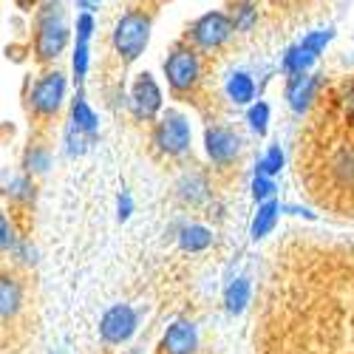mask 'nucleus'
Returning <instances> with one entry per match:
<instances>
[{
    "instance_id": "nucleus-1",
    "label": "nucleus",
    "mask_w": 354,
    "mask_h": 354,
    "mask_svg": "<svg viewBox=\"0 0 354 354\" xmlns=\"http://www.w3.org/2000/svg\"><path fill=\"white\" fill-rule=\"evenodd\" d=\"M71 40V28L66 17L63 0H46L40 9H35V60L54 63L66 51Z\"/></svg>"
},
{
    "instance_id": "nucleus-2",
    "label": "nucleus",
    "mask_w": 354,
    "mask_h": 354,
    "mask_svg": "<svg viewBox=\"0 0 354 354\" xmlns=\"http://www.w3.org/2000/svg\"><path fill=\"white\" fill-rule=\"evenodd\" d=\"M151 26H153V20L145 9H131L116 20L113 32H111V46H113L116 57L122 60V66L136 63L145 54L147 43H151Z\"/></svg>"
},
{
    "instance_id": "nucleus-3",
    "label": "nucleus",
    "mask_w": 354,
    "mask_h": 354,
    "mask_svg": "<svg viewBox=\"0 0 354 354\" xmlns=\"http://www.w3.org/2000/svg\"><path fill=\"white\" fill-rule=\"evenodd\" d=\"M204 66H201V51H196L187 40L176 43L165 60V77L167 85L176 97H187L196 91V85L201 82Z\"/></svg>"
},
{
    "instance_id": "nucleus-4",
    "label": "nucleus",
    "mask_w": 354,
    "mask_h": 354,
    "mask_svg": "<svg viewBox=\"0 0 354 354\" xmlns=\"http://www.w3.org/2000/svg\"><path fill=\"white\" fill-rule=\"evenodd\" d=\"M151 142H153V147H156L162 156H170V159L187 156L190 153V145H193L190 120H187L182 111H173V108L170 111H162L156 125H153Z\"/></svg>"
},
{
    "instance_id": "nucleus-5",
    "label": "nucleus",
    "mask_w": 354,
    "mask_h": 354,
    "mask_svg": "<svg viewBox=\"0 0 354 354\" xmlns=\"http://www.w3.org/2000/svg\"><path fill=\"white\" fill-rule=\"evenodd\" d=\"M235 35L232 28V20L227 12L221 9H213V12H204L201 17H196L190 26H187V43L201 51V54H213L218 48H224Z\"/></svg>"
},
{
    "instance_id": "nucleus-6",
    "label": "nucleus",
    "mask_w": 354,
    "mask_h": 354,
    "mask_svg": "<svg viewBox=\"0 0 354 354\" xmlns=\"http://www.w3.org/2000/svg\"><path fill=\"white\" fill-rule=\"evenodd\" d=\"M66 74L63 71H46L35 80L32 91H28V111H32L35 116H40V120H51V116L63 108L66 102Z\"/></svg>"
},
{
    "instance_id": "nucleus-7",
    "label": "nucleus",
    "mask_w": 354,
    "mask_h": 354,
    "mask_svg": "<svg viewBox=\"0 0 354 354\" xmlns=\"http://www.w3.org/2000/svg\"><path fill=\"white\" fill-rule=\"evenodd\" d=\"M162 105H165V94H162L156 77L147 74V71L136 74V80L131 85V94H128V108L133 113V120L153 122L162 113Z\"/></svg>"
},
{
    "instance_id": "nucleus-8",
    "label": "nucleus",
    "mask_w": 354,
    "mask_h": 354,
    "mask_svg": "<svg viewBox=\"0 0 354 354\" xmlns=\"http://www.w3.org/2000/svg\"><path fill=\"white\" fill-rule=\"evenodd\" d=\"M139 329V312L131 304H113L100 317V337L105 346H122Z\"/></svg>"
},
{
    "instance_id": "nucleus-9",
    "label": "nucleus",
    "mask_w": 354,
    "mask_h": 354,
    "mask_svg": "<svg viewBox=\"0 0 354 354\" xmlns=\"http://www.w3.org/2000/svg\"><path fill=\"white\" fill-rule=\"evenodd\" d=\"M204 151L207 159L218 167H230L244 151V139L227 125H210L204 131Z\"/></svg>"
},
{
    "instance_id": "nucleus-10",
    "label": "nucleus",
    "mask_w": 354,
    "mask_h": 354,
    "mask_svg": "<svg viewBox=\"0 0 354 354\" xmlns=\"http://www.w3.org/2000/svg\"><path fill=\"white\" fill-rule=\"evenodd\" d=\"M323 88V74H312V71H304V74H289L286 77V88H283V97H286V105L295 111V113H306L317 94Z\"/></svg>"
},
{
    "instance_id": "nucleus-11",
    "label": "nucleus",
    "mask_w": 354,
    "mask_h": 354,
    "mask_svg": "<svg viewBox=\"0 0 354 354\" xmlns=\"http://www.w3.org/2000/svg\"><path fill=\"white\" fill-rule=\"evenodd\" d=\"M162 354H196L198 348V329L190 320H176L173 326H167L162 337Z\"/></svg>"
},
{
    "instance_id": "nucleus-12",
    "label": "nucleus",
    "mask_w": 354,
    "mask_h": 354,
    "mask_svg": "<svg viewBox=\"0 0 354 354\" xmlns=\"http://www.w3.org/2000/svg\"><path fill=\"white\" fill-rule=\"evenodd\" d=\"M176 196H179L182 204H190V207H198L210 198V182L207 176L198 173V170H190V173H182V179L176 182Z\"/></svg>"
},
{
    "instance_id": "nucleus-13",
    "label": "nucleus",
    "mask_w": 354,
    "mask_h": 354,
    "mask_svg": "<svg viewBox=\"0 0 354 354\" xmlns=\"http://www.w3.org/2000/svg\"><path fill=\"white\" fill-rule=\"evenodd\" d=\"M0 193L15 204H28V201H35V179L28 173L0 170Z\"/></svg>"
},
{
    "instance_id": "nucleus-14",
    "label": "nucleus",
    "mask_w": 354,
    "mask_h": 354,
    "mask_svg": "<svg viewBox=\"0 0 354 354\" xmlns=\"http://www.w3.org/2000/svg\"><path fill=\"white\" fill-rule=\"evenodd\" d=\"M20 309H23V283L12 272L0 270V320H12Z\"/></svg>"
},
{
    "instance_id": "nucleus-15",
    "label": "nucleus",
    "mask_w": 354,
    "mask_h": 354,
    "mask_svg": "<svg viewBox=\"0 0 354 354\" xmlns=\"http://www.w3.org/2000/svg\"><path fill=\"white\" fill-rule=\"evenodd\" d=\"M281 213H283V207H281V201H278L275 196L267 198V201H261L258 210H255V216H252V224H250V239H252V241L267 239V235L275 230Z\"/></svg>"
},
{
    "instance_id": "nucleus-16",
    "label": "nucleus",
    "mask_w": 354,
    "mask_h": 354,
    "mask_svg": "<svg viewBox=\"0 0 354 354\" xmlns=\"http://www.w3.org/2000/svg\"><path fill=\"white\" fill-rule=\"evenodd\" d=\"M71 122L88 136V139H97V133H100V116H97V111L91 108V102L85 100V94L82 91H77V97L71 100Z\"/></svg>"
},
{
    "instance_id": "nucleus-17",
    "label": "nucleus",
    "mask_w": 354,
    "mask_h": 354,
    "mask_svg": "<svg viewBox=\"0 0 354 354\" xmlns=\"http://www.w3.org/2000/svg\"><path fill=\"white\" fill-rule=\"evenodd\" d=\"M224 91H227V100L232 105H252L258 88H255V80L247 71H232L224 82Z\"/></svg>"
},
{
    "instance_id": "nucleus-18",
    "label": "nucleus",
    "mask_w": 354,
    "mask_h": 354,
    "mask_svg": "<svg viewBox=\"0 0 354 354\" xmlns=\"http://www.w3.org/2000/svg\"><path fill=\"white\" fill-rule=\"evenodd\" d=\"M176 239H179V247L185 252H204L213 244V230L204 227V224H182Z\"/></svg>"
},
{
    "instance_id": "nucleus-19",
    "label": "nucleus",
    "mask_w": 354,
    "mask_h": 354,
    "mask_svg": "<svg viewBox=\"0 0 354 354\" xmlns=\"http://www.w3.org/2000/svg\"><path fill=\"white\" fill-rule=\"evenodd\" d=\"M329 170H332V179L346 187V190H354V145H346L332 156L329 162Z\"/></svg>"
},
{
    "instance_id": "nucleus-20",
    "label": "nucleus",
    "mask_w": 354,
    "mask_h": 354,
    "mask_svg": "<svg viewBox=\"0 0 354 354\" xmlns=\"http://www.w3.org/2000/svg\"><path fill=\"white\" fill-rule=\"evenodd\" d=\"M250 298H252V283H250V278H235V281H230L227 289H224V309H227L230 315H241V312L247 309Z\"/></svg>"
},
{
    "instance_id": "nucleus-21",
    "label": "nucleus",
    "mask_w": 354,
    "mask_h": 354,
    "mask_svg": "<svg viewBox=\"0 0 354 354\" xmlns=\"http://www.w3.org/2000/svg\"><path fill=\"white\" fill-rule=\"evenodd\" d=\"M317 63V57L312 51H306L301 43H295L283 51L281 57V71L289 77V74H304V71H312V66Z\"/></svg>"
},
{
    "instance_id": "nucleus-22",
    "label": "nucleus",
    "mask_w": 354,
    "mask_h": 354,
    "mask_svg": "<svg viewBox=\"0 0 354 354\" xmlns=\"http://www.w3.org/2000/svg\"><path fill=\"white\" fill-rule=\"evenodd\" d=\"M227 15H230V20H232L235 32L247 35V32H252L255 23H258V3H255V0H235Z\"/></svg>"
},
{
    "instance_id": "nucleus-23",
    "label": "nucleus",
    "mask_w": 354,
    "mask_h": 354,
    "mask_svg": "<svg viewBox=\"0 0 354 354\" xmlns=\"http://www.w3.org/2000/svg\"><path fill=\"white\" fill-rule=\"evenodd\" d=\"M51 167V151L46 145L35 142V145H28L26 147V153H23V173L28 176H40Z\"/></svg>"
},
{
    "instance_id": "nucleus-24",
    "label": "nucleus",
    "mask_w": 354,
    "mask_h": 354,
    "mask_svg": "<svg viewBox=\"0 0 354 354\" xmlns=\"http://www.w3.org/2000/svg\"><path fill=\"white\" fill-rule=\"evenodd\" d=\"M247 125H250L252 133L267 136V131H270V105L263 100H255L252 105H247Z\"/></svg>"
},
{
    "instance_id": "nucleus-25",
    "label": "nucleus",
    "mask_w": 354,
    "mask_h": 354,
    "mask_svg": "<svg viewBox=\"0 0 354 354\" xmlns=\"http://www.w3.org/2000/svg\"><path fill=\"white\" fill-rule=\"evenodd\" d=\"M88 63H91V43L77 40L74 43V54H71V71H74V82L82 88L85 77H88Z\"/></svg>"
},
{
    "instance_id": "nucleus-26",
    "label": "nucleus",
    "mask_w": 354,
    "mask_h": 354,
    "mask_svg": "<svg viewBox=\"0 0 354 354\" xmlns=\"http://www.w3.org/2000/svg\"><path fill=\"white\" fill-rule=\"evenodd\" d=\"M283 151H281V145H270L267 147V153H263L261 159H258V165H255V173H261V176H281V170H283Z\"/></svg>"
},
{
    "instance_id": "nucleus-27",
    "label": "nucleus",
    "mask_w": 354,
    "mask_h": 354,
    "mask_svg": "<svg viewBox=\"0 0 354 354\" xmlns=\"http://www.w3.org/2000/svg\"><path fill=\"white\" fill-rule=\"evenodd\" d=\"M88 142H91V139H88V136L68 120V125H66V153H68L71 159L82 156V153L88 151Z\"/></svg>"
},
{
    "instance_id": "nucleus-28",
    "label": "nucleus",
    "mask_w": 354,
    "mask_h": 354,
    "mask_svg": "<svg viewBox=\"0 0 354 354\" xmlns=\"http://www.w3.org/2000/svg\"><path fill=\"white\" fill-rule=\"evenodd\" d=\"M250 190H252V201H255V204H261V201H267V198H272V196H275L278 185H275L272 176H261V173H255V176H252Z\"/></svg>"
},
{
    "instance_id": "nucleus-29",
    "label": "nucleus",
    "mask_w": 354,
    "mask_h": 354,
    "mask_svg": "<svg viewBox=\"0 0 354 354\" xmlns=\"http://www.w3.org/2000/svg\"><path fill=\"white\" fill-rule=\"evenodd\" d=\"M335 40V32L332 28H320V32H309L304 40H301V46L306 48V51H312L315 57H320L323 51H326V46Z\"/></svg>"
},
{
    "instance_id": "nucleus-30",
    "label": "nucleus",
    "mask_w": 354,
    "mask_h": 354,
    "mask_svg": "<svg viewBox=\"0 0 354 354\" xmlns=\"http://www.w3.org/2000/svg\"><path fill=\"white\" fill-rule=\"evenodd\" d=\"M17 239H20V235H15V227H12L9 216L0 210V255H3V252H12L15 244H17Z\"/></svg>"
},
{
    "instance_id": "nucleus-31",
    "label": "nucleus",
    "mask_w": 354,
    "mask_h": 354,
    "mask_svg": "<svg viewBox=\"0 0 354 354\" xmlns=\"http://www.w3.org/2000/svg\"><path fill=\"white\" fill-rule=\"evenodd\" d=\"M94 37V15L91 12H80L77 15V40L91 43Z\"/></svg>"
},
{
    "instance_id": "nucleus-32",
    "label": "nucleus",
    "mask_w": 354,
    "mask_h": 354,
    "mask_svg": "<svg viewBox=\"0 0 354 354\" xmlns=\"http://www.w3.org/2000/svg\"><path fill=\"white\" fill-rule=\"evenodd\" d=\"M131 213H133V198H131L128 190H122L120 198H116V218H120V221H128Z\"/></svg>"
},
{
    "instance_id": "nucleus-33",
    "label": "nucleus",
    "mask_w": 354,
    "mask_h": 354,
    "mask_svg": "<svg viewBox=\"0 0 354 354\" xmlns=\"http://www.w3.org/2000/svg\"><path fill=\"white\" fill-rule=\"evenodd\" d=\"M340 105H343L346 116H354V77H351V82H346V88H343V97H340Z\"/></svg>"
},
{
    "instance_id": "nucleus-34",
    "label": "nucleus",
    "mask_w": 354,
    "mask_h": 354,
    "mask_svg": "<svg viewBox=\"0 0 354 354\" xmlns=\"http://www.w3.org/2000/svg\"><path fill=\"white\" fill-rule=\"evenodd\" d=\"M281 207H283L286 213H292V216H304V218H309V221L315 218V213H309L306 207H298V204H281Z\"/></svg>"
},
{
    "instance_id": "nucleus-35",
    "label": "nucleus",
    "mask_w": 354,
    "mask_h": 354,
    "mask_svg": "<svg viewBox=\"0 0 354 354\" xmlns=\"http://www.w3.org/2000/svg\"><path fill=\"white\" fill-rule=\"evenodd\" d=\"M40 3H43V0H15V6H17L20 12H35Z\"/></svg>"
},
{
    "instance_id": "nucleus-36",
    "label": "nucleus",
    "mask_w": 354,
    "mask_h": 354,
    "mask_svg": "<svg viewBox=\"0 0 354 354\" xmlns=\"http://www.w3.org/2000/svg\"><path fill=\"white\" fill-rule=\"evenodd\" d=\"M128 354H145L142 348H128Z\"/></svg>"
},
{
    "instance_id": "nucleus-37",
    "label": "nucleus",
    "mask_w": 354,
    "mask_h": 354,
    "mask_svg": "<svg viewBox=\"0 0 354 354\" xmlns=\"http://www.w3.org/2000/svg\"><path fill=\"white\" fill-rule=\"evenodd\" d=\"M88 3H94V6H97V3H100V0H88Z\"/></svg>"
}]
</instances>
